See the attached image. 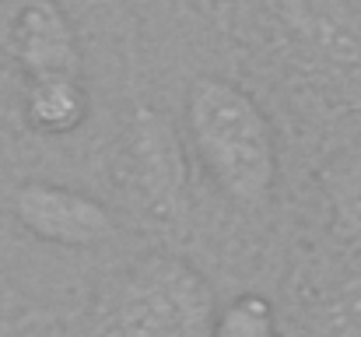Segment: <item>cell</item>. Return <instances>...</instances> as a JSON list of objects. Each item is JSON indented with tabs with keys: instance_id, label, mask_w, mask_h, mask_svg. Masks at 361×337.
I'll return each instance as SVG.
<instances>
[{
	"instance_id": "cell-5",
	"label": "cell",
	"mask_w": 361,
	"mask_h": 337,
	"mask_svg": "<svg viewBox=\"0 0 361 337\" xmlns=\"http://www.w3.org/2000/svg\"><path fill=\"white\" fill-rule=\"evenodd\" d=\"M11 215L28 235L63 249H88L116 232L113 211L99 197L46 179L21 183L11 194Z\"/></svg>"
},
{
	"instance_id": "cell-2",
	"label": "cell",
	"mask_w": 361,
	"mask_h": 337,
	"mask_svg": "<svg viewBox=\"0 0 361 337\" xmlns=\"http://www.w3.org/2000/svg\"><path fill=\"white\" fill-rule=\"evenodd\" d=\"M218 299L207 278L176 253H147L109 281L99 313V337H211Z\"/></svg>"
},
{
	"instance_id": "cell-1",
	"label": "cell",
	"mask_w": 361,
	"mask_h": 337,
	"mask_svg": "<svg viewBox=\"0 0 361 337\" xmlns=\"http://www.w3.org/2000/svg\"><path fill=\"white\" fill-rule=\"evenodd\" d=\"M186 126L211 183L242 208H259L277 187V137L259 102L225 78H197Z\"/></svg>"
},
{
	"instance_id": "cell-7",
	"label": "cell",
	"mask_w": 361,
	"mask_h": 337,
	"mask_svg": "<svg viewBox=\"0 0 361 337\" xmlns=\"http://www.w3.org/2000/svg\"><path fill=\"white\" fill-rule=\"evenodd\" d=\"M92 110L88 88L81 78H53L32 81L25 92V116L35 134L42 137H67L74 134Z\"/></svg>"
},
{
	"instance_id": "cell-9",
	"label": "cell",
	"mask_w": 361,
	"mask_h": 337,
	"mask_svg": "<svg viewBox=\"0 0 361 337\" xmlns=\"http://www.w3.org/2000/svg\"><path fill=\"white\" fill-rule=\"evenodd\" d=\"M323 337H361V285H348L326 302Z\"/></svg>"
},
{
	"instance_id": "cell-6",
	"label": "cell",
	"mask_w": 361,
	"mask_h": 337,
	"mask_svg": "<svg viewBox=\"0 0 361 337\" xmlns=\"http://www.w3.org/2000/svg\"><path fill=\"white\" fill-rule=\"evenodd\" d=\"M11 49L28 85L53 78H81L78 32L53 0H28L14 14Z\"/></svg>"
},
{
	"instance_id": "cell-4",
	"label": "cell",
	"mask_w": 361,
	"mask_h": 337,
	"mask_svg": "<svg viewBox=\"0 0 361 337\" xmlns=\"http://www.w3.org/2000/svg\"><path fill=\"white\" fill-rule=\"evenodd\" d=\"M123 183L137 211L161 232L186 225L190 187L176 126L151 106H137L126 126Z\"/></svg>"
},
{
	"instance_id": "cell-3",
	"label": "cell",
	"mask_w": 361,
	"mask_h": 337,
	"mask_svg": "<svg viewBox=\"0 0 361 337\" xmlns=\"http://www.w3.org/2000/svg\"><path fill=\"white\" fill-rule=\"evenodd\" d=\"M277 21L305 71L341 102L361 110V21L344 0H274Z\"/></svg>"
},
{
	"instance_id": "cell-8",
	"label": "cell",
	"mask_w": 361,
	"mask_h": 337,
	"mask_svg": "<svg viewBox=\"0 0 361 337\" xmlns=\"http://www.w3.org/2000/svg\"><path fill=\"white\" fill-rule=\"evenodd\" d=\"M211 337H274V306L256 292H242L218 309Z\"/></svg>"
},
{
	"instance_id": "cell-10",
	"label": "cell",
	"mask_w": 361,
	"mask_h": 337,
	"mask_svg": "<svg viewBox=\"0 0 361 337\" xmlns=\"http://www.w3.org/2000/svg\"><path fill=\"white\" fill-rule=\"evenodd\" d=\"M344 4H348V7H351V11L358 14V21H361V0H344Z\"/></svg>"
}]
</instances>
